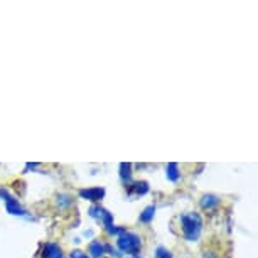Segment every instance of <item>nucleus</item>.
<instances>
[{
	"label": "nucleus",
	"instance_id": "obj_1",
	"mask_svg": "<svg viewBox=\"0 0 258 258\" xmlns=\"http://www.w3.org/2000/svg\"><path fill=\"white\" fill-rule=\"evenodd\" d=\"M181 223H182L184 238L189 241L198 240L199 235H201V218L194 213H187L181 216Z\"/></svg>",
	"mask_w": 258,
	"mask_h": 258
},
{
	"label": "nucleus",
	"instance_id": "obj_2",
	"mask_svg": "<svg viewBox=\"0 0 258 258\" xmlns=\"http://www.w3.org/2000/svg\"><path fill=\"white\" fill-rule=\"evenodd\" d=\"M118 248L123 253H128V255H137L142 248V240L140 236H137L135 233L130 231H123L121 235H118Z\"/></svg>",
	"mask_w": 258,
	"mask_h": 258
},
{
	"label": "nucleus",
	"instance_id": "obj_3",
	"mask_svg": "<svg viewBox=\"0 0 258 258\" xmlns=\"http://www.w3.org/2000/svg\"><path fill=\"white\" fill-rule=\"evenodd\" d=\"M0 196L4 198V201H6V206H7V211L11 214H24V209L19 206V201H16V198H12L9 191L6 189H0Z\"/></svg>",
	"mask_w": 258,
	"mask_h": 258
},
{
	"label": "nucleus",
	"instance_id": "obj_4",
	"mask_svg": "<svg viewBox=\"0 0 258 258\" xmlns=\"http://www.w3.org/2000/svg\"><path fill=\"white\" fill-rule=\"evenodd\" d=\"M80 196L85 199H90V201H100L101 198L105 196V189L103 187H93V189H81Z\"/></svg>",
	"mask_w": 258,
	"mask_h": 258
},
{
	"label": "nucleus",
	"instance_id": "obj_5",
	"mask_svg": "<svg viewBox=\"0 0 258 258\" xmlns=\"http://www.w3.org/2000/svg\"><path fill=\"white\" fill-rule=\"evenodd\" d=\"M42 256L44 258H62V251L56 243H47V245L44 246V253H42Z\"/></svg>",
	"mask_w": 258,
	"mask_h": 258
},
{
	"label": "nucleus",
	"instance_id": "obj_6",
	"mask_svg": "<svg viewBox=\"0 0 258 258\" xmlns=\"http://www.w3.org/2000/svg\"><path fill=\"white\" fill-rule=\"evenodd\" d=\"M201 206H203V209H208V211L209 209H214L216 206H220V198L213 196V194H206L201 201Z\"/></svg>",
	"mask_w": 258,
	"mask_h": 258
},
{
	"label": "nucleus",
	"instance_id": "obj_7",
	"mask_svg": "<svg viewBox=\"0 0 258 258\" xmlns=\"http://www.w3.org/2000/svg\"><path fill=\"white\" fill-rule=\"evenodd\" d=\"M105 251H106V245H103V243H100V241H91L90 253L93 258H101Z\"/></svg>",
	"mask_w": 258,
	"mask_h": 258
},
{
	"label": "nucleus",
	"instance_id": "obj_8",
	"mask_svg": "<svg viewBox=\"0 0 258 258\" xmlns=\"http://www.w3.org/2000/svg\"><path fill=\"white\" fill-rule=\"evenodd\" d=\"M120 176H121V181L125 184H130L132 182V165L130 164H120Z\"/></svg>",
	"mask_w": 258,
	"mask_h": 258
},
{
	"label": "nucleus",
	"instance_id": "obj_9",
	"mask_svg": "<svg viewBox=\"0 0 258 258\" xmlns=\"http://www.w3.org/2000/svg\"><path fill=\"white\" fill-rule=\"evenodd\" d=\"M149 191V184L142 181V182H135L134 186H132V192L134 194H137V196H142V194H145Z\"/></svg>",
	"mask_w": 258,
	"mask_h": 258
},
{
	"label": "nucleus",
	"instance_id": "obj_10",
	"mask_svg": "<svg viewBox=\"0 0 258 258\" xmlns=\"http://www.w3.org/2000/svg\"><path fill=\"white\" fill-rule=\"evenodd\" d=\"M154 214H155V206H149V208H145V209H144V213L140 214V221H144V223H150V221H152V218H154Z\"/></svg>",
	"mask_w": 258,
	"mask_h": 258
},
{
	"label": "nucleus",
	"instance_id": "obj_11",
	"mask_svg": "<svg viewBox=\"0 0 258 258\" xmlns=\"http://www.w3.org/2000/svg\"><path fill=\"white\" fill-rule=\"evenodd\" d=\"M167 177L170 181L176 182L179 179V172H177V164H169L167 165Z\"/></svg>",
	"mask_w": 258,
	"mask_h": 258
},
{
	"label": "nucleus",
	"instance_id": "obj_12",
	"mask_svg": "<svg viewBox=\"0 0 258 258\" xmlns=\"http://www.w3.org/2000/svg\"><path fill=\"white\" fill-rule=\"evenodd\" d=\"M155 258H172V253L165 246H159L157 250H155Z\"/></svg>",
	"mask_w": 258,
	"mask_h": 258
},
{
	"label": "nucleus",
	"instance_id": "obj_13",
	"mask_svg": "<svg viewBox=\"0 0 258 258\" xmlns=\"http://www.w3.org/2000/svg\"><path fill=\"white\" fill-rule=\"evenodd\" d=\"M70 258H88V256H86L83 251H73Z\"/></svg>",
	"mask_w": 258,
	"mask_h": 258
},
{
	"label": "nucleus",
	"instance_id": "obj_14",
	"mask_svg": "<svg viewBox=\"0 0 258 258\" xmlns=\"http://www.w3.org/2000/svg\"><path fill=\"white\" fill-rule=\"evenodd\" d=\"M204 258H216V256H214L211 251H206V253H204Z\"/></svg>",
	"mask_w": 258,
	"mask_h": 258
}]
</instances>
